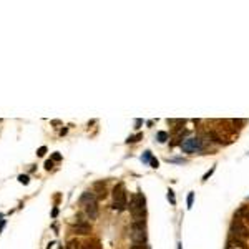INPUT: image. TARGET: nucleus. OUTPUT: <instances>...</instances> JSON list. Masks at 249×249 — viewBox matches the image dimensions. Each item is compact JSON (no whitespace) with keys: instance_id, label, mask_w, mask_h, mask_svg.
<instances>
[{"instance_id":"1","label":"nucleus","mask_w":249,"mask_h":249,"mask_svg":"<svg viewBox=\"0 0 249 249\" xmlns=\"http://www.w3.org/2000/svg\"><path fill=\"white\" fill-rule=\"evenodd\" d=\"M113 209H116V211L126 209V191H124V186L121 183L116 184L113 189Z\"/></svg>"},{"instance_id":"2","label":"nucleus","mask_w":249,"mask_h":249,"mask_svg":"<svg viewBox=\"0 0 249 249\" xmlns=\"http://www.w3.org/2000/svg\"><path fill=\"white\" fill-rule=\"evenodd\" d=\"M131 241L135 244H143L146 242V226L145 221L141 223H133L131 224Z\"/></svg>"},{"instance_id":"3","label":"nucleus","mask_w":249,"mask_h":249,"mask_svg":"<svg viewBox=\"0 0 249 249\" xmlns=\"http://www.w3.org/2000/svg\"><path fill=\"white\" fill-rule=\"evenodd\" d=\"M229 233L233 234V238H238V239H247L249 238V228L244 226L241 223V219H234L231 223V228H229Z\"/></svg>"},{"instance_id":"4","label":"nucleus","mask_w":249,"mask_h":249,"mask_svg":"<svg viewBox=\"0 0 249 249\" xmlns=\"http://www.w3.org/2000/svg\"><path fill=\"white\" fill-rule=\"evenodd\" d=\"M181 148H183L184 153H198L203 150V141L199 138H186L181 143Z\"/></svg>"},{"instance_id":"5","label":"nucleus","mask_w":249,"mask_h":249,"mask_svg":"<svg viewBox=\"0 0 249 249\" xmlns=\"http://www.w3.org/2000/svg\"><path fill=\"white\" fill-rule=\"evenodd\" d=\"M92 203H97V194H95L93 191H85L80 198V204L87 206V204H92Z\"/></svg>"},{"instance_id":"6","label":"nucleus","mask_w":249,"mask_h":249,"mask_svg":"<svg viewBox=\"0 0 249 249\" xmlns=\"http://www.w3.org/2000/svg\"><path fill=\"white\" fill-rule=\"evenodd\" d=\"M85 214L90 219H97L98 218V203H92V204L85 206Z\"/></svg>"},{"instance_id":"7","label":"nucleus","mask_w":249,"mask_h":249,"mask_svg":"<svg viewBox=\"0 0 249 249\" xmlns=\"http://www.w3.org/2000/svg\"><path fill=\"white\" fill-rule=\"evenodd\" d=\"M71 229L76 233V234H88L90 233V224L88 223H76L71 226Z\"/></svg>"},{"instance_id":"8","label":"nucleus","mask_w":249,"mask_h":249,"mask_svg":"<svg viewBox=\"0 0 249 249\" xmlns=\"http://www.w3.org/2000/svg\"><path fill=\"white\" fill-rule=\"evenodd\" d=\"M168 133H166V131H158V141H160V143H165L166 140H168Z\"/></svg>"},{"instance_id":"9","label":"nucleus","mask_w":249,"mask_h":249,"mask_svg":"<svg viewBox=\"0 0 249 249\" xmlns=\"http://www.w3.org/2000/svg\"><path fill=\"white\" fill-rule=\"evenodd\" d=\"M209 136H211V138H213V140L216 141V143H223V138L219 136L216 131H209Z\"/></svg>"},{"instance_id":"10","label":"nucleus","mask_w":249,"mask_h":249,"mask_svg":"<svg viewBox=\"0 0 249 249\" xmlns=\"http://www.w3.org/2000/svg\"><path fill=\"white\" fill-rule=\"evenodd\" d=\"M141 161H143V163H150V161H151V151H145V153H143Z\"/></svg>"},{"instance_id":"11","label":"nucleus","mask_w":249,"mask_h":249,"mask_svg":"<svg viewBox=\"0 0 249 249\" xmlns=\"http://www.w3.org/2000/svg\"><path fill=\"white\" fill-rule=\"evenodd\" d=\"M66 249H80L78 241H70L68 244H66Z\"/></svg>"},{"instance_id":"12","label":"nucleus","mask_w":249,"mask_h":249,"mask_svg":"<svg viewBox=\"0 0 249 249\" xmlns=\"http://www.w3.org/2000/svg\"><path fill=\"white\" fill-rule=\"evenodd\" d=\"M141 138H143V135H141V133H138V135H135V136H130V138H128V143H136L138 140H141Z\"/></svg>"},{"instance_id":"13","label":"nucleus","mask_w":249,"mask_h":249,"mask_svg":"<svg viewBox=\"0 0 249 249\" xmlns=\"http://www.w3.org/2000/svg\"><path fill=\"white\" fill-rule=\"evenodd\" d=\"M18 181H20L22 184H28V176L27 174H20L18 176Z\"/></svg>"},{"instance_id":"14","label":"nucleus","mask_w":249,"mask_h":249,"mask_svg":"<svg viewBox=\"0 0 249 249\" xmlns=\"http://www.w3.org/2000/svg\"><path fill=\"white\" fill-rule=\"evenodd\" d=\"M168 123L170 124H183L184 120H168Z\"/></svg>"},{"instance_id":"15","label":"nucleus","mask_w":249,"mask_h":249,"mask_svg":"<svg viewBox=\"0 0 249 249\" xmlns=\"http://www.w3.org/2000/svg\"><path fill=\"white\" fill-rule=\"evenodd\" d=\"M193 198H194V193H189V194H188V208L193 206Z\"/></svg>"},{"instance_id":"16","label":"nucleus","mask_w":249,"mask_h":249,"mask_svg":"<svg viewBox=\"0 0 249 249\" xmlns=\"http://www.w3.org/2000/svg\"><path fill=\"white\" fill-rule=\"evenodd\" d=\"M168 198H170V201H171V203H173V204H176V199H174V194H173V191H168Z\"/></svg>"},{"instance_id":"17","label":"nucleus","mask_w":249,"mask_h":249,"mask_svg":"<svg viewBox=\"0 0 249 249\" xmlns=\"http://www.w3.org/2000/svg\"><path fill=\"white\" fill-rule=\"evenodd\" d=\"M45 153H47V148H45V146H42V148H38V151H37V155H38V156H43V155H45Z\"/></svg>"},{"instance_id":"18","label":"nucleus","mask_w":249,"mask_h":249,"mask_svg":"<svg viewBox=\"0 0 249 249\" xmlns=\"http://www.w3.org/2000/svg\"><path fill=\"white\" fill-rule=\"evenodd\" d=\"M45 168H47V170H52V168H53V161H52V160H47V161H45Z\"/></svg>"},{"instance_id":"19","label":"nucleus","mask_w":249,"mask_h":249,"mask_svg":"<svg viewBox=\"0 0 249 249\" xmlns=\"http://www.w3.org/2000/svg\"><path fill=\"white\" fill-rule=\"evenodd\" d=\"M214 170H216V168H214V166H213V168H211V170H209V171H208V173H206V174L203 176V179H208V178H209V176H211V174L214 173Z\"/></svg>"},{"instance_id":"20","label":"nucleus","mask_w":249,"mask_h":249,"mask_svg":"<svg viewBox=\"0 0 249 249\" xmlns=\"http://www.w3.org/2000/svg\"><path fill=\"white\" fill-rule=\"evenodd\" d=\"M60 160H61V155H60V153H55V155L52 156V161H60Z\"/></svg>"},{"instance_id":"21","label":"nucleus","mask_w":249,"mask_h":249,"mask_svg":"<svg viewBox=\"0 0 249 249\" xmlns=\"http://www.w3.org/2000/svg\"><path fill=\"white\" fill-rule=\"evenodd\" d=\"M151 166H153V168H158V165H160V163H158V160H153V158H151Z\"/></svg>"},{"instance_id":"22","label":"nucleus","mask_w":249,"mask_h":249,"mask_svg":"<svg viewBox=\"0 0 249 249\" xmlns=\"http://www.w3.org/2000/svg\"><path fill=\"white\" fill-rule=\"evenodd\" d=\"M102 186H105V184H103V183H97V188H102ZM100 196H103V198H105V191H102Z\"/></svg>"},{"instance_id":"23","label":"nucleus","mask_w":249,"mask_h":249,"mask_svg":"<svg viewBox=\"0 0 249 249\" xmlns=\"http://www.w3.org/2000/svg\"><path fill=\"white\" fill-rule=\"evenodd\" d=\"M3 226H5V221H3V219H0V233H2Z\"/></svg>"},{"instance_id":"24","label":"nucleus","mask_w":249,"mask_h":249,"mask_svg":"<svg viewBox=\"0 0 249 249\" xmlns=\"http://www.w3.org/2000/svg\"><path fill=\"white\" fill-rule=\"evenodd\" d=\"M57 214H58V209H57V208H55V209H53V211H52V216H53V218H57Z\"/></svg>"},{"instance_id":"25","label":"nucleus","mask_w":249,"mask_h":249,"mask_svg":"<svg viewBox=\"0 0 249 249\" xmlns=\"http://www.w3.org/2000/svg\"><path fill=\"white\" fill-rule=\"evenodd\" d=\"M181 246H183V244H178V249H181Z\"/></svg>"}]
</instances>
